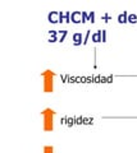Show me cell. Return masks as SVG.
Listing matches in <instances>:
<instances>
[{
    "label": "cell",
    "instance_id": "1",
    "mask_svg": "<svg viewBox=\"0 0 137 153\" xmlns=\"http://www.w3.org/2000/svg\"><path fill=\"white\" fill-rule=\"evenodd\" d=\"M73 40H74L76 44H79L81 40H82V35H81V33H76V35L73 36Z\"/></svg>",
    "mask_w": 137,
    "mask_h": 153
},
{
    "label": "cell",
    "instance_id": "2",
    "mask_svg": "<svg viewBox=\"0 0 137 153\" xmlns=\"http://www.w3.org/2000/svg\"><path fill=\"white\" fill-rule=\"evenodd\" d=\"M79 16H82V13H79V12H76V13H73V22H76V23H78V22H81L78 19V17Z\"/></svg>",
    "mask_w": 137,
    "mask_h": 153
},
{
    "label": "cell",
    "instance_id": "3",
    "mask_svg": "<svg viewBox=\"0 0 137 153\" xmlns=\"http://www.w3.org/2000/svg\"><path fill=\"white\" fill-rule=\"evenodd\" d=\"M99 37H100V32H99V33H96V35L94 36V40H95V41L97 42V41H99Z\"/></svg>",
    "mask_w": 137,
    "mask_h": 153
},
{
    "label": "cell",
    "instance_id": "4",
    "mask_svg": "<svg viewBox=\"0 0 137 153\" xmlns=\"http://www.w3.org/2000/svg\"><path fill=\"white\" fill-rule=\"evenodd\" d=\"M130 22H132V23H135V22H136V17H135V16H132V17H130Z\"/></svg>",
    "mask_w": 137,
    "mask_h": 153
},
{
    "label": "cell",
    "instance_id": "5",
    "mask_svg": "<svg viewBox=\"0 0 137 153\" xmlns=\"http://www.w3.org/2000/svg\"><path fill=\"white\" fill-rule=\"evenodd\" d=\"M119 22H121V23H124V22H127V21H126V18H124V17H122V16H121V17H119Z\"/></svg>",
    "mask_w": 137,
    "mask_h": 153
}]
</instances>
